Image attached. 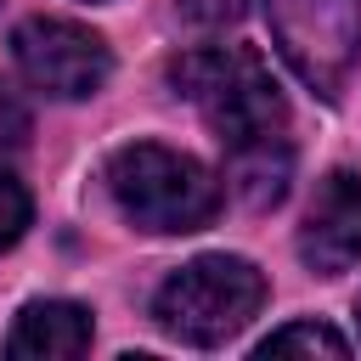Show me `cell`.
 <instances>
[{"mask_svg": "<svg viewBox=\"0 0 361 361\" xmlns=\"http://www.w3.org/2000/svg\"><path fill=\"white\" fill-rule=\"evenodd\" d=\"M259 355H350V344L322 322H288L271 338H259Z\"/></svg>", "mask_w": 361, "mask_h": 361, "instance_id": "9", "label": "cell"}, {"mask_svg": "<svg viewBox=\"0 0 361 361\" xmlns=\"http://www.w3.org/2000/svg\"><path fill=\"white\" fill-rule=\"evenodd\" d=\"M107 192L118 197L124 220H135L141 231H158V237L197 231L220 214V180L197 158L158 147V141L118 147L107 164Z\"/></svg>", "mask_w": 361, "mask_h": 361, "instance_id": "2", "label": "cell"}, {"mask_svg": "<svg viewBox=\"0 0 361 361\" xmlns=\"http://www.w3.org/2000/svg\"><path fill=\"white\" fill-rule=\"evenodd\" d=\"M265 23L288 68L322 102H338L361 56V0H265Z\"/></svg>", "mask_w": 361, "mask_h": 361, "instance_id": "4", "label": "cell"}, {"mask_svg": "<svg viewBox=\"0 0 361 361\" xmlns=\"http://www.w3.org/2000/svg\"><path fill=\"white\" fill-rule=\"evenodd\" d=\"M169 85H175V96H186L209 118V130L220 135L226 152L288 135V102L276 90L271 68L259 62V51H248V45L180 51L169 62Z\"/></svg>", "mask_w": 361, "mask_h": 361, "instance_id": "1", "label": "cell"}, {"mask_svg": "<svg viewBox=\"0 0 361 361\" xmlns=\"http://www.w3.org/2000/svg\"><path fill=\"white\" fill-rule=\"evenodd\" d=\"M180 17L197 28H226L243 17V0H180Z\"/></svg>", "mask_w": 361, "mask_h": 361, "instance_id": "12", "label": "cell"}, {"mask_svg": "<svg viewBox=\"0 0 361 361\" xmlns=\"http://www.w3.org/2000/svg\"><path fill=\"white\" fill-rule=\"evenodd\" d=\"M28 124H34V118H28V102L0 79V152L23 147V141H28Z\"/></svg>", "mask_w": 361, "mask_h": 361, "instance_id": "11", "label": "cell"}, {"mask_svg": "<svg viewBox=\"0 0 361 361\" xmlns=\"http://www.w3.org/2000/svg\"><path fill=\"white\" fill-rule=\"evenodd\" d=\"M85 350H90V310L73 299H34L6 333V355L17 361H68Z\"/></svg>", "mask_w": 361, "mask_h": 361, "instance_id": "7", "label": "cell"}, {"mask_svg": "<svg viewBox=\"0 0 361 361\" xmlns=\"http://www.w3.org/2000/svg\"><path fill=\"white\" fill-rule=\"evenodd\" d=\"M28 214H34V203H28V186L17 180V175H6L0 169V254L28 231Z\"/></svg>", "mask_w": 361, "mask_h": 361, "instance_id": "10", "label": "cell"}, {"mask_svg": "<svg viewBox=\"0 0 361 361\" xmlns=\"http://www.w3.org/2000/svg\"><path fill=\"white\" fill-rule=\"evenodd\" d=\"M299 259L316 276H338L361 259V175L333 169L316 180V197L299 226Z\"/></svg>", "mask_w": 361, "mask_h": 361, "instance_id": "6", "label": "cell"}, {"mask_svg": "<svg viewBox=\"0 0 361 361\" xmlns=\"http://www.w3.org/2000/svg\"><path fill=\"white\" fill-rule=\"evenodd\" d=\"M288 175H293V147H288V135H271V141H254V147H231V152H226V180H231V192H237L248 209L282 203Z\"/></svg>", "mask_w": 361, "mask_h": 361, "instance_id": "8", "label": "cell"}, {"mask_svg": "<svg viewBox=\"0 0 361 361\" xmlns=\"http://www.w3.org/2000/svg\"><path fill=\"white\" fill-rule=\"evenodd\" d=\"M265 305V276L237 259V254H203L192 265H180L158 299L152 316L169 338L180 344H226L231 333H243Z\"/></svg>", "mask_w": 361, "mask_h": 361, "instance_id": "3", "label": "cell"}, {"mask_svg": "<svg viewBox=\"0 0 361 361\" xmlns=\"http://www.w3.org/2000/svg\"><path fill=\"white\" fill-rule=\"evenodd\" d=\"M11 62L17 73L56 96V102H79V96H96L113 73V56H107V39L68 23V17H28L17 23L11 34Z\"/></svg>", "mask_w": 361, "mask_h": 361, "instance_id": "5", "label": "cell"}]
</instances>
